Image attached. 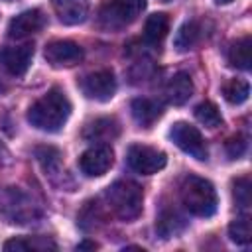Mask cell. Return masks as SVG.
Wrapping results in <instances>:
<instances>
[{
	"label": "cell",
	"instance_id": "obj_1",
	"mask_svg": "<svg viewBox=\"0 0 252 252\" xmlns=\"http://www.w3.org/2000/svg\"><path fill=\"white\" fill-rule=\"evenodd\" d=\"M71 116V102L63 91L51 89L28 110V122L43 132H59Z\"/></svg>",
	"mask_w": 252,
	"mask_h": 252
},
{
	"label": "cell",
	"instance_id": "obj_2",
	"mask_svg": "<svg viewBox=\"0 0 252 252\" xmlns=\"http://www.w3.org/2000/svg\"><path fill=\"white\" fill-rule=\"evenodd\" d=\"M181 201L183 207L195 217H211L217 211L219 197L213 183L199 175H187L181 183Z\"/></svg>",
	"mask_w": 252,
	"mask_h": 252
},
{
	"label": "cell",
	"instance_id": "obj_3",
	"mask_svg": "<svg viewBox=\"0 0 252 252\" xmlns=\"http://www.w3.org/2000/svg\"><path fill=\"white\" fill-rule=\"evenodd\" d=\"M106 203L118 219L134 220L142 213L144 193L134 181H116L106 189Z\"/></svg>",
	"mask_w": 252,
	"mask_h": 252
},
{
	"label": "cell",
	"instance_id": "obj_4",
	"mask_svg": "<svg viewBox=\"0 0 252 252\" xmlns=\"http://www.w3.org/2000/svg\"><path fill=\"white\" fill-rule=\"evenodd\" d=\"M146 8V0H102L98 22L104 30H120L130 26Z\"/></svg>",
	"mask_w": 252,
	"mask_h": 252
},
{
	"label": "cell",
	"instance_id": "obj_5",
	"mask_svg": "<svg viewBox=\"0 0 252 252\" xmlns=\"http://www.w3.org/2000/svg\"><path fill=\"white\" fill-rule=\"evenodd\" d=\"M169 138H171V142H173L179 150H183V152L189 154L191 158H195V159H199V161H205V159H207V156H209L207 144H205L201 132H199L195 126H191V124L179 120V122H175V124L171 126Z\"/></svg>",
	"mask_w": 252,
	"mask_h": 252
},
{
	"label": "cell",
	"instance_id": "obj_6",
	"mask_svg": "<svg viewBox=\"0 0 252 252\" xmlns=\"http://www.w3.org/2000/svg\"><path fill=\"white\" fill-rule=\"evenodd\" d=\"M126 159H128V165L134 171L142 173V175L158 173L167 163V156L161 150H156V148H150V146H144V144L130 146L128 154H126Z\"/></svg>",
	"mask_w": 252,
	"mask_h": 252
},
{
	"label": "cell",
	"instance_id": "obj_7",
	"mask_svg": "<svg viewBox=\"0 0 252 252\" xmlns=\"http://www.w3.org/2000/svg\"><path fill=\"white\" fill-rule=\"evenodd\" d=\"M81 91L91 100H98V102L110 100L116 93L114 73L108 69H102V71H94V73L85 75L81 79Z\"/></svg>",
	"mask_w": 252,
	"mask_h": 252
},
{
	"label": "cell",
	"instance_id": "obj_8",
	"mask_svg": "<svg viewBox=\"0 0 252 252\" xmlns=\"http://www.w3.org/2000/svg\"><path fill=\"white\" fill-rule=\"evenodd\" d=\"M112 163H114V152L106 144L93 146L87 152H83L81 158H79V167L87 177L104 175L112 167Z\"/></svg>",
	"mask_w": 252,
	"mask_h": 252
},
{
	"label": "cell",
	"instance_id": "obj_9",
	"mask_svg": "<svg viewBox=\"0 0 252 252\" xmlns=\"http://www.w3.org/2000/svg\"><path fill=\"white\" fill-rule=\"evenodd\" d=\"M83 47L71 39H55L45 45L43 57L53 67H71L83 59Z\"/></svg>",
	"mask_w": 252,
	"mask_h": 252
},
{
	"label": "cell",
	"instance_id": "obj_10",
	"mask_svg": "<svg viewBox=\"0 0 252 252\" xmlns=\"http://www.w3.org/2000/svg\"><path fill=\"white\" fill-rule=\"evenodd\" d=\"M33 57V45L24 43V45H14V47H4L0 51V63L2 67L16 77H22L28 73Z\"/></svg>",
	"mask_w": 252,
	"mask_h": 252
},
{
	"label": "cell",
	"instance_id": "obj_11",
	"mask_svg": "<svg viewBox=\"0 0 252 252\" xmlns=\"http://www.w3.org/2000/svg\"><path fill=\"white\" fill-rule=\"evenodd\" d=\"M45 24V16L41 14V10L33 8V10H26L22 14H18L16 18L10 20L8 24V35L14 39H22L28 37L35 32H39Z\"/></svg>",
	"mask_w": 252,
	"mask_h": 252
},
{
	"label": "cell",
	"instance_id": "obj_12",
	"mask_svg": "<svg viewBox=\"0 0 252 252\" xmlns=\"http://www.w3.org/2000/svg\"><path fill=\"white\" fill-rule=\"evenodd\" d=\"M51 4L65 26H77L85 22L89 14V0H51Z\"/></svg>",
	"mask_w": 252,
	"mask_h": 252
},
{
	"label": "cell",
	"instance_id": "obj_13",
	"mask_svg": "<svg viewBox=\"0 0 252 252\" xmlns=\"http://www.w3.org/2000/svg\"><path fill=\"white\" fill-rule=\"evenodd\" d=\"M163 93H165V100L169 104L179 106V104H183V102H187L191 98V94H193V81H191V77L187 73H175L167 81Z\"/></svg>",
	"mask_w": 252,
	"mask_h": 252
},
{
	"label": "cell",
	"instance_id": "obj_14",
	"mask_svg": "<svg viewBox=\"0 0 252 252\" xmlns=\"http://www.w3.org/2000/svg\"><path fill=\"white\" fill-rule=\"evenodd\" d=\"M130 110H132L134 120L144 128H150L163 114L161 104H158L152 98H134L130 104Z\"/></svg>",
	"mask_w": 252,
	"mask_h": 252
},
{
	"label": "cell",
	"instance_id": "obj_15",
	"mask_svg": "<svg viewBox=\"0 0 252 252\" xmlns=\"http://www.w3.org/2000/svg\"><path fill=\"white\" fill-rule=\"evenodd\" d=\"M226 59H228V63L232 67L242 69V71H248L250 69V63H252V37L250 35H244V37L236 39L228 47Z\"/></svg>",
	"mask_w": 252,
	"mask_h": 252
},
{
	"label": "cell",
	"instance_id": "obj_16",
	"mask_svg": "<svg viewBox=\"0 0 252 252\" xmlns=\"http://www.w3.org/2000/svg\"><path fill=\"white\" fill-rule=\"evenodd\" d=\"M57 244L47 238V236H20V238H10L4 242V250L16 252V250H33V252H45V250H55Z\"/></svg>",
	"mask_w": 252,
	"mask_h": 252
},
{
	"label": "cell",
	"instance_id": "obj_17",
	"mask_svg": "<svg viewBox=\"0 0 252 252\" xmlns=\"http://www.w3.org/2000/svg\"><path fill=\"white\" fill-rule=\"evenodd\" d=\"M120 132L118 128V122L114 118H96L94 122H91L83 136L91 142H100V140H110V138H116Z\"/></svg>",
	"mask_w": 252,
	"mask_h": 252
},
{
	"label": "cell",
	"instance_id": "obj_18",
	"mask_svg": "<svg viewBox=\"0 0 252 252\" xmlns=\"http://www.w3.org/2000/svg\"><path fill=\"white\" fill-rule=\"evenodd\" d=\"M167 32H169V18H167V14L158 12V14H152L146 20V26H144V37H146V41L159 43L167 35Z\"/></svg>",
	"mask_w": 252,
	"mask_h": 252
},
{
	"label": "cell",
	"instance_id": "obj_19",
	"mask_svg": "<svg viewBox=\"0 0 252 252\" xmlns=\"http://www.w3.org/2000/svg\"><path fill=\"white\" fill-rule=\"evenodd\" d=\"M185 228V219L175 213V211H165L159 215L158 222H156V230L163 236V238H169V236H175L179 234L181 230Z\"/></svg>",
	"mask_w": 252,
	"mask_h": 252
},
{
	"label": "cell",
	"instance_id": "obj_20",
	"mask_svg": "<svg viewBox=\"0 0 252 252\" xmlns=\"http://www.w3.org/2000/svg\"><path fill=\"white\" fill-rule=\"evenodd\" d=\"M199 37H201V28H199V24H197V22H185V24L177 30V33H175V47H177L179 51H187V49H191V47L199 41Z\"/></svg>",
	"mask_w": 252,
	"mask_h": 252
},
{
	"label": "cell",
	"instance_id": "obj_21",
	"mask_svg": "<svg viewBox=\"0 0 252 252\" xmlns=\"http://www.w3.org/2000/svg\"><path fill=\"white\" fill-rule=\"evenodd\" d=\"M195 118L201 124L209 126V128H217V126L222 124V116L219 112V106L215 102H211V100H203V102H199L195 106Z\"/></svg>",
	"mask_w": 252,
	"mask_h": 252
},
{
	"label": "cell",
	"instance_id": "obj_22",
	"mask_svg": "<svg viewBox=\"0 0 252 252\" xmlns=\"http://www.w3.org/2000/svg\"><path fill=\"white\" fill-rule=\"evenodd\" d=\"M222 94L224 98L230 102V104H242L248 100V94H250V85L242 79H230L224 89H222Z\"/></svg>",
	"mask_w": 252,
	"mask_h": 252
},
{
	"label": "cell",
	"instance_id": "obj_23",
	"mask_svg": "<svg viewBox=\"0 0 252 252\" xmlns=\"http://www.w3.org/2000/svg\"><path fill=\"white\" fill-rule=\"evenodd\" d=\"M228 236L236 244H242V246L244 244H250V240H252V224H250V219L248 217L234 219L228 224Z\"/></svg>",
	"mask_w": 252,
	"mask_h": 252
},
{
	"label": "cell",
	"instance_id": "obj_24",
	"mask_svg": "<svg viewBox=\"0 0 252 252\" xmlns=\"http://www.w3.org/2000/svg\"><path fill=\"white\" fill-rule=\"evenodd\" d=\"M250 177L248 175H242V177H236L232 181V197L236 201V205L246 211L250 207Z\"/></svg>",
	"mask_w": 252,
	"mask_h": 252
},
{
	"label": "cell",
	"instance_id": "obj_25",
	"mask_svg": "<svg viewBox=\"0 0 252 252\" xmlns=\"http://www.w3.org/2000/svg\"><path fill=\"white\" fill-rule=\"evenodd\" d=\"M35 158L39 159V163L43 165L45 171H53L59 167V159H61V154L57 148H51V146H41V148H35Z\"/></svg>",
	"mask_w": 252,
	"mask_h": 252
},
{
	"label": "cell",
	"instance_id": "obj_26",
	"mask_svg": "<svg viewBox=\"0 0 252 252\" xmlns=\"http://www.w3.org/2000/svg\"><path fill=\"white\" fill-rule=\"evenodd\" d=\"M98 220H102L100 209H98V205H96V203L89 201V203H87V209L83 207V211H81V215H79V224H81V228L91 230V228H94V226H96V222H98Z\"/></svg>",
	"mask_w": 252,
	"mask_h": 252
},
{
	"label": "cell",
	"instance_id": "obj_27",
	"mask_svg": "<svg viewBox=\"0 0 252 252\" xmlns=\"http://www.w3.org/2000/svg\"><path fill=\"white\" fill-rule=\"evenodd\" d=\"M246 146H248V144H246V138H242V136H232V138L226 140L224 150H226L228 158L236 159V158H242V156H244Z\"/></svg>",
	"mask_w": 252,
	"mask_h": 252
},
{
	"label": "cell",
	"instance_id": "obj_28",
	"mask_svg": "<svg viewBox=\"0 0 252 252\" xmlns=\"http://www.w3.org/2000/svg\"><path fill=\"white\" fill-rule=\"evenodd\" d=\"M96 248H98V244L93 242V240H85V242H81L77 246V250H96Z\"/></svg>",
	"mask_w": 252,
	"mask_h": 252
},
{
	"label": "cell",
	"instance_id": "obj_29",
	"mask_svg": "<svg viewBox=\"0 0 252 252\" xmlns=\"http://www.w3.org/2000/svg\"><path fill=\"white\" fill-rule=\"evenodd\" d=\"M2 156H6V148H4V144L0 142V158H2Z\"/></svg>",
	"mask_w": 252,
	"mask_h": 252
},
{
	"label": "cell",
	"instance_id": "obj_30",
	"mask_svg": "<svg viewBox=\"0 0 252 252\" xmlns=\"http://www.w3.org/2000/svg\"><path fill=\"white\" fill-rule=\"evenodd\" d=\"M215 2H217V4H230L232 0H215Z\"/></svg>",
	"mask_w": 252,
	"mask_h": 252
},
{
	"label": "cell",
	"instance_id": "obj_31",
	"mask_svg": "<svg viewBox=\"0 0 252 252\" xmlns=\"http://www.w3.org/2000/svg\"><path fill=\"white\" fill-rule=\"evenodd\" d=\"M163 2H167V0H163Z\"/></svg>",
	"mask_w": 252,
	"mask_h": 252
}]
</instances>
